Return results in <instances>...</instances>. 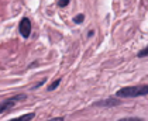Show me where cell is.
Masks as SVG:
<instances>
[{
    "mask_svg": "<svg viewBox=\"0 0 148 121\" xmlns=\"http://www.w3.org/2000/svg\"><path fill=\"white\" fill-rule=\"evenodd\" d=\"M148 94V83L147 85H137V86H125L116 92V97L130 99V97H141Z\"/></svg>",
    "mask_w": 148,
    "mask_h": 121,
    "instance_id": "6da1fadb",
    "label": "cell"
},
{
    "mask_svg": "<svg viewBox=\"0 0 148 121\" xmlns=\"http://www.w3.org/2000/svg\"><path fill=\"white\" fill-rule=\"evenodd\" d=\"M25 99H27V94H24V93H18V94L13 96V97H10V99L3 100V101H1V104H0V113H1V114H4L6 111H9L10 109H13V106H14L16 103L23 101V100H25Z\"/></svg>",
    "mask_w": 148,
    "mask_h": 121,
    "instance_id": "7a4b0ae2",
    "label": "cell"
},
{
    "mask_svg": "<svg viewBox=\"0 0 148 121\" xmlns=\"http://www.w3.org/2000/svg\"><path fill=\"white\" fill-rule=\"evenodd\" d=\"M18 31H20L23 38H28L30 37V34H31V21H30V18H27V17L21 18L20 25H18Z\"/></svg>",
    "mask_w": 148,
    "mask_h": 121,
    "instance_id": "3957f363",
    "label": "cell"
},
{
    "mask_svg": "<svg viewBox=\"0 0 148 121\" xmlns=\"http://www.w3.org/2000/svg\"><path fill=\"white\" fill-rule=\"evenodd\" d=\"M120 104V100L117 97H113V99H106V100H99L96 103H93V106L96 107H116Z\"/></svg>",
    "mask_w": 148,
    "mask_h": 121,
    "instance_id": "277c9868",
    "label": "cell"
},
{
    "mask_svg": "<svg viewBox=\"0 0 148 121\" xmlns=\"http://www.w3.org/2000/svg\"><path fill=\"white\" fill-rule=\"evenodd\" d=\"M34 117H35V113H27L24 116H20L17 118H13V120H9V121H31Z\"/></svg>",
    "mask_w": 148,
    "mask_h": 121,
    "instance_id": "5b68a950",
    "label": "cell"
},
{
    "mask_svg": "<svg viewBox=\"0 0 148 121\" xmlns=\"http://www.w3.org/2000/svg\"><path fill=\"white\" fill-rule=\"evenodd\" d=\"M138 58H144V56H148V45L145 48H143L141 51H138V54H137Z\"/></svg>",
    "mask_w": 148,
    "mask_h": 121,
    "instance_id": "8992f818",
    "label": "cell"
},
{
    "mask_svg": "<svg viewBox=\"0 0 148 121\" xmlns=\"http://www.w3.org/2000/svg\"><path fill=\"white\" fill-rule=\"evenodd\" d=\"M59 83H61V79H57L54 83H51V85L48 86V90H49V92H51V90H55V89L59 86Z\"/></svg>",
    "mask_w": 148,
    "mask_h": 121,
    "instance_id": "52a82bcc",
    "label": "cell"
},
{
    "mask_svg": "<svg viewBox=\"0 0 148 121\" xmlns=\"http://www.w3.org/2000/svg\"><path fill=\"white\" fill-rule=\"evenodd\" d=\"M117 121H144V118H140V117H125V118H120Z\"/></svg>",
    "mask_w": 148,
    "mask_h": 121,
    "instance_id": "ba28073f",
    "label": "cell"
},
{
    "mask_svg": "<svg viewBox=\"0 0 148 121\" xmlns=\"http://www.w3.org/2000/svg\"><path fill=\"white\" fill-rule=\"evenodd\" d=\"M83 20H85V14H78V16L73 18V21L76 23V24H80Z\"/></svg>",
    "mask_w": 148,
    "mask_h": 121,
    "instance_id": "9c48e42d",
    "label": "cell"
},
{
    "mask_svg": "<svg viewBox=\"0 0 148 121\" xmlns=\"http://www.w3.org/2000/svg\"><path fill=\"white\" fill-rule=\"evenodd\" d=\"M68 4H69V0H59L58 1V6L59 7H66Z\"/></svg>",
    "mask_w": 148,
    "mask_h": 121,
    "instance_id": "30bf717a",
    "label": "cell"
},
{
    "mask_svg": "<svg viewBox=\"0 0 148 121\" xmlns=\"http://www.w3.org/2000/svg\"><path fill=\"white\" fill-rule=\"evenodd\" d=\"M47 121H65V117H52V118H49Z\"/></svg>",
    "mask_w": 148,
    "mask_h": 121,
    "instance_id": "8fae6325",
    "label": "cell"
}]
</instances>
